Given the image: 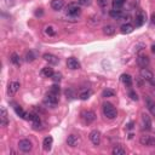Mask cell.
I'll return each mask as SVG.
<instances>
[{"label": "cell", "instance_id": "6da1fadb", "mask_svg": "<svg viewBox=\"0 0 155 155\" xmlns=\"http://www.w3.org/2000/svg\"><path fill=\"white\" fill-rule=\"evenodd\" d=\"M102 110H103V115H104L107 119H109V120L115 119L116 115H117V110H116L115 107H114L111 103H109V102H105V103L103 104Z\"/></svg>", "mask_w": 155, "mask_h": 155}, {"label": "cell", "instance_id": "e0dca14e", "mask_svg": "<svg viewBox=\"0 0 155 155\" xmlns=\"http://www.w3.org/2000/svg\"><path fill=\"white\" fill-rule=\"evenodd\" d=\"M64 6H65L64 0H52V1H51V7H52L54 11H61Z\"/></svg>", "mask_w": 155, "mask_h": 155}, {"label": "cell", "instance_id": "f1b7e54d", "mask_svg": "<svg viewBox=\"0 0 155 155\" xmlns=\"http://www.w3.org/2000/svg\"><path fill=\"white\" fill-rule=\"evenodd\" d=\"M10 59H11V62H12L15 65H19V64H21V58H19V56H18L17 53H15V52L11 54V58H10Z\"/></svg>", "mask_w": 155, "mask_h": 155}, {"label": "cell", "instance_id": "4fadbf2b", "mask_svg": "<svg viewBox=\"0 0 155 155\" xmlns=\"http://www.w3.org/2000/svg\"><path fill=\"white\" fill-rule=\"evenodd\" d=\"M19 87H21V85H19V82H18V81H11V82L8 84L7 93H8L10 96H13V94H16V93H17V91L19 90Z\"/></svg>", "mask_w": 155, "mask_h": 155}, {"label": "cell", "instance_id": "30bf717a", "mask_svg": "<svg viewBox=\"0 0 155 155\" xmlns=\"http://www.w3.org/2000/svg\"><path fill=\"white\" fill-rule=\"evenodd\" d=\"M0 125L2 126V127H6L7 125H8V115H7V110H6V108L5 107H1V109H0Z\"/></svg>", "mask_w": 155, "mask_h": 155}, {"label": "cell", "instance_id": "7c38bea8", "mask_svg": "<svg viewBox=\"0 0 155 155\" xmlns=\"http://www.w3.org/2000/svg\"><path fill=\"white\" fill-rule=\"evenodd\" d=\"M150 61H149V57L147 54H139L137 57V64L140 67V68H147L149 65Z\"/></svg>", "mask_w": 155, "mask_h": 155}, {"label": "cell", "instance_id": "7402d4cb", "mask_svg": "<svg viewBox=\"0 0 155 155\" xmlns=\"http://www.w3.org/2000/svg\"><path fill=\"white\" fill-rule=\"evenodd\" d=\"M41 75L45 78H52L53 75V69L51 67H45L41 69Z\"/></svg>", "mask_w": 155, "mask_h": 155}, {"label": "cell", "instance_id": "d590c367", "mask_svg": "<svg viewBox=\"0 0 155 155\" xmlns=\"http://www.w3.org/2000/svg\"><path fill=\"white\" fill-rule=\"evenodd\" d=\"M128 96H130V98L132 99V101H138V94L134 92V91H128Z\"/></svg>", "mask_w": 155, "mask_h": 155}, {"label": "cell", "instance_id": "277c9868", "mask_svg": "<svg viewBox=\"0 0 155 155\" xmlns=\"http://www.w3.org/2000/svg\"><path fill=\"white\" fill-rule=\"evenodd\" d=\"M139 143L142 145H145V147H155V137L154 136H150V134L140 136Z\"/></svg>", "mask_w": 155, "mask_h": 155}, {"label": "cell", "instance_id": "d4e9b609", "mask_svg": "<svg viewBox=\"0 0 155 155\" xmlns=\"http://www.w3.org/2000/svg\"><path fill=\"white\" fill-rule=\"evenodd\" d=\"M15 111H16V114L19 115L21 117H23V119H28V115H29V114H27L19 105H15Z\"/></svg>", "mask_w": 155, "mask_h": 155}, {"label": "cell", "instance_id": "4dcf8cb0", "mask_svg": "<svg viewBox=\"0 0 155 155\" xmlns=\"http://www.w3.org/2000/svg\"><path fill=\"white\" fill-rule=\"evenodd\" d=\"M50 93H52V94H56V96H58L59 94V92H61V88H59V86L58 85H52L51 87H50V91H48Z\"/></svg>", "mask_w": 155, "mask_h": 155}, {"label": "cell", "instance_id": "ab89813d", "mask_svg": "<svg viewBox=\"0 0 155 155\" xmlns=\"http://www.w3.org/2000/svg\"><path fill=\"white\" fill-rule=\"evenodd\" d=\"M149 109H150V113H151V115L155 117V103H153V104H151V107H150Z\"/></svg>", "mask_w": 155, "mask_h": 155}, {"label": "cell", "instance_id": "74e56055", "mask_svg": "<svg viewBox=\"0 0 155 155\" xmlns=\"http://www.w3.org/2000/svg\"><path fill=\"white\" fill-rule=\"evenodd\" d=\"M97 2H98V5L101 6V7H105L107 6V0H97Z\"/></svg>", "mask_w": 155, "mask_h": 155}, {"label": "cell", "instance_id": "484cf974", "mask_svg": "<svg viewBox=\"0 0 155 155\" xmlns=\"http://www.w3.org/2000/svg\"><path fill=\"white\" fill-rule=\"evenodd\" d=\"M109 15H110V17H113V18H115V19H120L121 17H122V11L121 10H111L110 12H109Z\"/></svg>", "mask_w": 155, "mask_h": 155}, {"label": "cell", "instance_id": "8992f818", "mask_svg": "<svg viewBox=\"0 0 155 155\" xmlns=\"http://www.w3.org/2000/svg\"><path fill=\"white\" fill-rule=\"evenodd\" d=\"M81 119L84 120L85 124H92L96 120V114L92 110H85L81 113Z\"/></svg>", "mask_w": 155, "mask_h": 155}, {"label": "cell", "instance_id": "f35d334b", "mask_svg": "<svg viewBox=\"0 0 155 155\" xmlns=\"http://www.w3.org/2000/svg\"><path fill=\"white\" fill-rule=\"evenodd\" d=\"M44 15V11H42V8H38L36 11H35V16L36 17H41Z\"/></svg>", "mask_w": 155, "mask_h": 155}, {"label": "cell", "instance_id": "9c48e42d", "mask_svg": "<svg viewBox=\"0 0 155 155\" xmlns=\"http://www.w3.org/2000/svg\"><path fill=\"white\" fill-rule=\"evenodd\" d=\"M90 140L93 145H99L101 143V132L98 130H93L90 132Z\"/></svg>", "mask_w": 155, "mask_h": 155}, {"label": "cell", "instance_id": "5bb4252c", "mask_svg": "<svg viewBox=\"0 0 155 155\" xmlns=\"http://www.w3.org/2000/svg\"><path fill=\"white\" fill-rule=\"evenodd\" d=\"M42 58H44L46 62H48L50 64H52V65H54V64H57V63L59 62V58H58L57 56L52 54V53H44V54H42Z\"/></svg>", "mask_w": 155, "mask_h": 155}, {"label": "cell", "instance_id": "8fae6325", "mask_svg": "<svg viewBox=\"0 0 155 155\" xmlns=\"http://www.w3.org/2000/svg\"><path fill=\"white\" fill-rule=\"evenodd\" d=\"M28 119L33 122V127H34L35 130H39V128H40V126H41V120H40L39 115H36V114H34V113H30V114L28 115Z\"/></svg>", "mask_w": 155, "mask_h": 155}, {"label": "cell", "instance_id": "836d02e7", "mask_svg": "<svg viewBox=\"0 0 155 155\" xmlns=\"http://www.w3.org/2000/svg\"><path fill=\"white\" fill-rule=\"evenodd\" d=\"M65 96H67V98L73 99V98L75 97V93H74V91H73L71 88H67V90H65Z\"/></svg>", "mask_w": 155, "mask_h": 155}, {"label": "cell", "instance_id": "5b68a950", "mask_svg": "<svg viewBox=\"0 0 155 155\" xmlns=\"http://www.w3.org/2000/svg\"><path fill=\"white\" fill-rule=\"evenodd\" d=\"M44 103H45V105H47V107H50V108H53L57 103H58V96H56V94H52V93H47L46 94V97L44 98Z\"/></svg>", "mask_w": 155, "mask_h": 155}, {"label": "cell", "instance_id": "603a6c76", "mask_svg": "<svg viewBox=\"0 0 155 155\" xmlns=\"http://www.w3.org/2000/svg\"><path fill=\"white\" fill-rule=\"evenodd\" d=\"M121 81L126 85V86H132V76L130 74H122L121 75Z\"/></svg>", "mask_w": 155, "mask_h": 155}, {"label": "cell", "instance_id": "ba28073f", "mask_svg": "<svg viewBox=\"0 0 155 155\" xmlns=\"http://www.w3.org/2000/svg\"><path fill=\"white\" fill-rule=\"evenodd\" d=\"M147 21V15L144 11L139 10L138 13L136 15V19H134V23H136V27H142Z\"/></svg>", "mask_w": 155, "mask_h": 155}, {"label": "cell", "instance_id": "f546056e", "mask_svg": "<svg viewBox=\"0 0 155 155\" xmlns=\"http://www.w3.org/2000/svg\"><path fill=\"white\" fill-rule=\"evenodd\" d=\"M115 96V91L114 90H110V88H105L103 92H102V97L107 98V97H114Z\"/></svg>", "mask_w": 155, "mask_h": 155}, {"label": "cell", "instance_id": "52a82bcc", "mask_svg": "<svg viewBox=\"0 0 155 155\" xmlns=\"http://www.w3.org/2000/svg\"><path fill=\"white\" fill-rule=\"evenodd\" d=\"M18 148L23 153H29L31 150V148H33V144H31V142L29 139H21L18 142Z\"/></svg>", "mask_w": 155, "mask_h": 155}, {"label": "cell", "instance_id": "d6986e66", "mask_svg": "<svg viewBox=\"0 0 155 155\" xmlns=\"http://www.w3.org/2000/svg\"><path fill=\"white\" fill-rule=\"evenodd\" d=\"M79 143V137L76 134H69L67 138V144L69 147H76Z\"/></svg>", "mask_w": 155, "mask_h": 155}, {"label": "cell", "instance_id": "d6a6232c", "mask_svg": "<svg viewBox=\"0 0 155 155\" xmlns=\"http://www.w3.org/2000/svg\"><path fill=\"white\" fill-rule=\"evenodd\" d=\"M45 33H46L47 35H50V36H53V35L56 34V31H54L53 27H51V25H48V27H46V28H45Z\"/></svg>", "mask_w": 155, "mask_h": 155}, {"label": "cell", "instance_id": "ffe728a7", "mask_svg": "<svg viewBox=\"0 0 155 155\" xmlns=\"http://www.w3.org/2000/svg\"><path fill=\"white\" fill-rule=\"evenodd\" d=\"M103 34L107 35V36H111L115 34V27L111 25V24H107L103 27Z\"/></svg>", "mask_w": 155, "mask_h": 155}, {"label": "cell", "instance_id": "7a4b0ae2", "mask_svg": "<svg viewBox=\"0 0 155 155\" xmlns=\"http://www.w3.org/2000/svg\"><path fill=\"white\" fill-rule=\"evenodd\" d=\"M140 76L144 81H148L151 86H155V76H154L151 70H149L148 68H142L140 69Z\"/></svg>", "mask_w": 155, "mask_h": 155}, {"label": "cell", "instance_id": "60d3db41", "mask_svg": "<svg viewBox=\"0 0 155 155\" xmlns=\"http://www.w3.org/2000/svg\"><path fill=\"white\" fill-rule=\"evenodd\" d=\"M5 4H6V6H12L13 4H15V0H5Z\"/></svg>", "mask_w": 155, "mask_h": 155}, {"label": "cell", "instance_id": "cb8c5ba5", "mask_svg": "<svg viewBox=\"0 0 155 155\" xmlns=\"http://www.w3.org/2000/svg\"><path fill=\"white\" fill-rule=\"evenodd\" d=\"M91 93H92V91H91V90H82V91L79 93V98H80V99H82V101H86V99H88V98H90Z\"/></svg>", "mask_w": 155, "mask_h": 155}, {"label": "cell", "instance_id": "4316f807", "mask_svg": "<svg viewBox=\"0 0 155 155\" xmlns=\"http://www.w3.org/2000/svg\"><path fill=\"white\" fill-rule=\"evenodd\" d=\"M114 155H124V154H126V150L122 148V147H120V145H116V147H114L113 148V151H111Z\"/></svg>", "mask_w": 155, "mask_h": 155}, {"label": "cell", "instance_id": "e575fe53", "mask_svg": "<svg viewBox=\"0 0 155 155\" xmlns=\"http://www.w3.org/2000/svg\"><path fill=\"white\" fill-rule=\"evenodd\" d=\"M92 2V0H78V4L80 6H90Z\"/></svg>", "mask_w": 155, "mask_h": 155}, {"label": "cell", "instance_id": "7bdbcfd3", "mask_svg": "<svg viewBox=\"0 0 155 155\" xmlns=\"http://www.w3.org/2000/svg\"><path fill=\"white\" fill-rule=\"evenodd\" d=\"M151 51H153V53H155V45L151 46Z\"/></svg>", "mask_w": 155, "mask_h": 155}, {"label": "cell", "instance_id": "b9f144b4", "mask_svg": "<svg viewBox=\"0 0 155 155\" xmlns=\"http://www.w3.org/2000/svg\"><path fill=\"white\" fill-rule=\"evenodd\" d=\"M151 23H153V24L155 25V12H154V13L151 15Z\"/></svg>", "mask_w": 155, "mask_h": 155}, {"label": "cell", "instance_id": "1f68e13d", "mask_svg": "<svg viewBox=\"0 0 155 155\" xmlns=\"http://www.w3.org/2000/svg\"><path fill=\"white\" fill-rule=\"evenodd\" d=\"M35 58H36V56H35V53L33 51H29V52L25 53V61L27 62H33Z\"/></svg>", "mask_w": 155, "mask_h": 155}, {"label": "cell", "instance_id": "8d00e7d4", "mask_svg": "<svg viewBox=\"0 0 155 155\" xmlns=\"http://www.w3.org/2000/svg\"><path fill=\"white\" fill-rule=\"evenodd\" d=\"M61 76H62V75H61L59 73H53L52 79H53V81H54V82H59V81H61V79H62Z\"/></svg>", "mask_w": 155, "mask_h": 155}, {"label": "cell", "instance_id": "2e32d148", "mask_svg": "<svg viewBox=\"0 0 155 155\" xmlns=\"http://www.w3.org/2000/svg\"><path fill=\"white\" fill-rule=\"evenodd\" d=\"M142 122H143V128L149 131L151 130V119L148 114H143L142 115Z\"/></svg>", "mask_w": 155, "mask_h": 155}, {"label": "cell", "instance_id": "83f0119b", "mask_svg": "<svg viewBox=\"0 0 155 155\" xmlns=\"http://www.w3.org/2000/svg\"><path fill=\"white\" fill-rule=\"evenodd\" d=\"M126 0H113V8L114 10H121Z\"/></svg>", "mask_w": 155, "mask_h": 155}, {"label": "cell", "instance_id": "ac0fdd59", "mask_svg": "<svg viewBox=\"0 0 155 155\" xmlns=\"http://www.w3.org/2000/svg\"><path fill=\"white\" fill-rule=\"evenodd\" d=\"M52 143H53V138H52L51 136L45 137L44 140H42V148H44V150L48 151V150L51 149V147H52Z\"/></svg>", "mask_w": 155, "mask_h": 155}, {"label": "cell", "instance_id": "44dd1931", "mask_svg": "<svg viewBox=\"0 0 155 155\" xmlns=\"http://www.w3.org/2000/svg\"><path fill=\"white\" fill-rule=\"evenodd\" d=\"M120 29H121V33H122V34H130V33L133 31L134 27H133L131 23H126V24H122Z\"/></svg>", "mask_w": 155, "mask_h": 155}, {"label": "cell", "instance_id": "9a60e30c", "mask_svg": "<svg viewBox=\"0 0 155 155\" xmlns=\"http://www.w3.org/2000/svg\"><path fill=\"white\" fill-rule=\"evenodd\" d=\"M67 65H68L69 69H71V70H76V69L80 68V62H79L76 58L70 57V58L67 59Z\"/></svg>", "mask_w": 155, "mask_h": 155}, {"label": "cell", "instance_id": "3957f363", "mask_svg": "<svg viewBox=\"0 0 155 155\" xmlns=\"http://www.w3.org/2000/svg\"><path fill=\"white\" fill-rule=\"evenodd\" d=\"M65 12H67V15H68V16L76 17V16H79V15H80L81 10H80V6H79L76 2H70V4H68Z\"/></svg>", "mask_w": 155, "mask_h": 155}]
</instances>
